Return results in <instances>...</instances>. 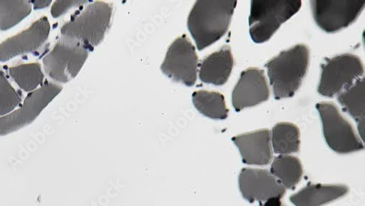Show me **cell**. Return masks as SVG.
Listing matches in <instances>:
<instances>
[{"label": "cell", "instance_id": "cell-2", "mask_svg": "<svg viewBox=\"0 0 365 206\" xmlns=\"http://www.w3.org/2000/svg\"><path fill=\"white\" fill-rule=\"evenodd\" d=\"M310 63L307 46L298 44L271 58L264 67L277 100L294 97L306 77Z\"/></svg>", "mask_w": 365, "mask_h": 206}, {"label": "cell", "instance_id": "cell-9", "mask_svg": "<svg viewBox=\"0 0 365 206\" xmlns=\"http://www.w3.org/2000/svg\"><path fill=\"white\" fill-rule=\"evenodd\" d=\"M312 14L327 34H336L354 23L365 6L364 0H312Z\"/></svg>", "mask_w": 365, "mask_h": 206}, {"label": "cell", "instance_id": "cell-21", "mask_svg": "<svg viewBox=\"0 0 365 206\" xmlns=\"http://www.w3.org/2000/svg\"><path fill=\"white\" fill-rule=\"evenodd\" d=\"M9 74L20 89L32 93L45 82V75L39 63L23 64L9 68Z\"/></svg>", "mask_w": 365, "mask_h": 206}, {"label": "cell", "instance_id": "cell-23", "mask_svg": "<svg viewBox=\"0 0 365 206\" xmlns=\"http://www.w3.org/2000/svg\"><path fill=\"white\" fill-rule=\"evenodd\" d=\"M23 96L9 82L5 73L0 71V117L13 112L22 103Z\"/></svg>", "mask_w": 365, "mask_h": 206}, {"label": "cell", "instance_id": "cell-11", "mask_svg": "<svg viewBox=\"0 0 365 206\" xmlns=\"http://www.w3.org/2000/svg\"><path fill=\"white\" fill-rule=\"evenodd\" d=\"M51 31L48 17L43 16L21 34L0 44V63L16 56L36 53L47 42Z\"/></svg>", "mask_w": 365, "mask_h": 206}, {"label": "cell", "instance_id": "cell-20", "mask_svg": "<svg viewBox=\"0 0 365 206\" xmlns=\"http://www.w3.org/2000/svg\"><path fill=\"white\" fill-rule=\"evenodd\" d=\"M300 133L294 124L281 123L272 130V143L274 153L287 155L299 152Z\"/></svg>", "mask_w": 365, "mask_h": 206}, {"label": "cell", "instance_id": "cell-1", "mask_svg": "<svg viewBox=\"0 0 365 206\" xmlns=\"http://www.w3.org/2000/svg\"><path fill=\"white\" fill-rule=\"evenodd\" d=\"M237 4L236 0H199L195 3L189 15L187 26L199 51L217 43L226 35Z\"/></svg>", "mask_w": 365, "mask_h": 206}, {"label": "cell", "instance_id": "cell-7", "mask_svg": "<svg viewBox=\"0 0 365 206\" xmlns=\"http://www.w3.org/2000/svg\"><path fill=\"white\" fill-rule=\"evenodd\" d=\"M323 126V133L329 148L340 155H348L364 150V145L351 124L332 103L316 105Z\"/></svg>", "mask_w": 365, "mask_h": 206}, {"label": "cell", "instance_id": "cell-6", "mask_svg": "<svg viewBox=\"0 0 365 206\" xmlns=\"http://www.w3.org/2000/svg\"><path fill=\"white\" fill-rule=\"evenodd\" d=\"M321 68L318 93L330 98L347 89L364 74V67L361 58L351 53L325 58Z\"/></svg>", "mask_w": 365, "mask_h": 206}, {"label": "cell", "instance_id": "cell-3", "mask_svg": "<svg viewBox=\"0 0 365 206\" xmlns=\"http://www.w3.org/2000/svg\"><path fill=\"white\" fill-rule=\"evenodd\" d=\"M113 4L96 1L71 16L61 28V36L78 41L91 51L101 43L110 27Z\"/></svg>", "mask_w": 365, "mask_h": 206}, {"label": "cell", "instance_id": "cell-19", "mask_svg": "<svg viewBox=\"0 0 365 206\" xmlns=\"http://www.w3.org/2000/svg\"><path fill=\"white\" fill-rule=\"evenodd\" d=\"M270 172L285 189H294L300 182L303 168L299 158L289 155H279L274 159Z\"/></svg>", "mask_w": 365, "mask_h": 206}, {"label": "cell", "instance_id": "cell-10", "mask_svg": "<svg viewBox=\"0 0 365 206\" xmlns=\"http://www.w3.org/2000/svg\"><path fill=\"white\" fill-rule=\"evenodd\" d=\"M198 63L195 47L186 35H182L170 46L161 71L173 81L193 86L197 79Z\"/></svg>", "mask_w": 365, "mask_h": 206}, {"label": "cell", "instance_id": "cell-5", "mask_svg": "<svg viewBox=\"0 0 365 206\" xmlns=\"http://www.w3.org/2000/svg\"><path fill=\"white\" fill-rule=\"evenodd\" d=\"M89 52L82 43L61 36L43 58L45 72L53 81L66 83L78 76Z\"/></svg>", "mask_w": 365, "mask_h": 206}, {"label": "cell", "instance_id": "cell-26", "mask_svg": "<svg viewBox=\"0 0 365 206\" xmlns=\"http://www.w3.org/2000/svg\"><path fill=\"white\" fill-rule=\"evenodd\" d=\"M51 0L49 1H30L34 5L35 10H41L48 7L51 4Z\"/></svg>", "mask_w": 365, "mask_h": 206}, {"label": "cell", "instance_id": "cell-22", "mask_svg": "<svg viewBox=\"0 0 365 206\" xmlns=\"http://www.w3.org/2000/svg\"><path fill=\"white\" fill-rule=\"evenodd\" d=\"M30 1H0V31H7L31 14Z\"/></svg>", "mask_w": 365, "mask_h": 206}, {"label": "cell", "instance_id": "cell-15", "mask_svg": "<svg viewBox=\"0 0 365 206\" xmlns=\"http://www.w3.org/2000/svg\"><path fill=\"white\" fill-rule=\"evenodd\" d=\"M199 77L202 82L215 86L225 85L229 80L233 67L234 58L230 46L205 57L198 64Z\"/></svg>", "mask_w": 365, "mask_h": 206}, {"label": "cell", "instance_id": "cell-13", "mask_svg": "<svg viewBox=\"0 0 365 206\" xmlns=\"http://www.w3.org/2000/svg\"><path fill=\"white\" fill-rule=\"evenodd\" d=\"M269 98V89L263 71L251 68L242 71L232 94L235 111L252 108Z\"/></svg>", "mask_w": 365, "mask_h": 206}, {"label": "cell", "instance_id": "cell-25", "mask_svg": "<svg viewBox=\"0 0 365 206\" xmlns=\"http://www.w3.org/2000/svg\"><path fill=\"white\" fill-rule=\"evenodd\" d=\"M280 197H274L267 200L264 203L259 205V206H286L283 204Z\"/></svg>", "mask_w": 365, "mask_h": 206}, {"label": "cell", "instance_id": "cell-16", "mask_svg": "<svg viewBox=\"0 0 365 206\" xmlns=\"http://www.w3.org/2000/svg\"><path fill=\"white\" fill-rule=\"evenodd\" d=\"M349 192L346 185H324L309 184L290 197L295 206H322L343 197Z\"/></svg>", "mask_w": 365, "mask_h": 206}, {"label": "cell", "instance_id": "cell-12", "mask_svg": "<svg viewBox=\"0 0 365 206\" xmlns=\"http://www.w3.org/2000/svg\"><path fill=\"white\" fill-rule=\"evenodd\" d=\"M239 187L245 199L250 202L282 198L286 189L269 170L243 168L239 175Z\"/></svg>", "mask_w": 365, "mask_h": 206}, {"label": "cell", "instance_id": "cell-24", "mask_svg": "<svg viewBox=\"0 0 365 206\" xmlns=\"http://www.w3.org/2000/svg\"><path fill=\"white\" fill-rule=\"evenodd\" d=\"M86 1H56L51 8V16L56 19L66 14L73 7L81 6L86 4Z\"/></svg>", "mask_w": 365, "mask_h": 206}, {"label": "cell", "instance_id": "cell-8", "mask_svg": "<svg viewBox=\"0 0 365 206\" xmlns=\"http://www.w3.org/2000/svg\"><path fill=\"white\" fill-rule=\"evenodd\" d=\"M63 90L62 86L46 80L38 90L28 94L19 109L0 117V136L31 125Z\"/></svg>", "mask_w": 365, "mask_h": 206}, {"label": "cell", "instance_id": "cell-14", "mask_svg": "<svg viewBox=\"0 0 365 206\" xmlns=\"http://www.w3.org/2000/svg\"><path fill=\"white\" fill-rule=\"evenodd\" d=\"M271 133L264 129L232 138L239 150L242 163L250 165H267L272 160Z\"/></svg>", "mask_w": 365, "mask_h": 206}, {"label": "cell", "instance_id": "cell-17", "mask_svg": "<svg viewBox=\"0 0 365 206\" xmlns=\"http://www.w3.org/2000/svg\"><path fill=\"white\" fill-rule=\"evenodd\" d=\"M343 110L348 113L358 124L361 138L364 141L365 120V78H360L338 95Z\"/></svg>", "mask_w": 365, "mask_h": 206}, {"label": "cell", "instance_id": "cell-4", "mask_svg": "<svg viewBox=\"0 0 365 206\" xmlns=\"http://www.w3.org/2000/svg\"><path fill=\"white\" fill-rule=\"evenodd\" d=\"M300 0H252L250 31L255 43H264L301 9Z\"/></svg>", "mask_w": 365, "mask_h": 206}, {"label": "cell", "instance_id": "cell-18", "mask_svg": "<svg viewBox=\"0 0 365 206\" xmlns=\"http://www.w3.org/2000/svg\"><path fill=\"white\" fill-rule=\"evenodd\" d=\"M192 102L201 114L211 120L227 119L230 110L227 108L225 96L220 93L196 91L192 94Z\"/></svg>", "mask_w": 365, "mask_h": 206}]
</instances>
